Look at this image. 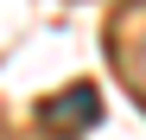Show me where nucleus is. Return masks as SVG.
Listing matches in <instances>:
<instances>
[{
	"label": "nucleus",
	"instance_id": "1",
	"mask_svg": "<svg viewBox=\"0 0 146 140\" xmlns=\"http://www.w3.org/2000/svg\"><path fill=\"white\" fill-rule=\"evenodd\" d=\"M95 121H102V96H95L89 83H70L64 96L44 102V127H51V134H83Z\"/></svg>",
	"mask_w": 146,
	"mask_h": 140
},
{
	"label": "nucleus",
	"instance_id": "2",
	"mask_svg": "<svg viewBox=\"0 0 146 140\" xmlns=\"http://www.w3.org/2000/svg\"><path fill=\"white\" fill-rule=\"evenodd\" d=\"M127 77H133V89H140V102H146V38L133 45V57H127Z\"/></svg>",
	"mask_w": 146,
	"mask_h": 140
}]
</instances>
